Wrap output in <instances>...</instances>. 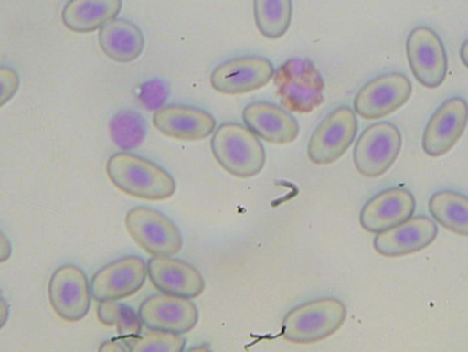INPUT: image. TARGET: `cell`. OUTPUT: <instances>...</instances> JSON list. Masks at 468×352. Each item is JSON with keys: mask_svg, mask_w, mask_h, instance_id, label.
Instances as JSON below:
<instances>
[{"mask_svg": "<svg viewBox=\"0 0 468 352\" xmlns=\"http://www.w3.org/2000/svg\"><path fill=\"white\" fill-rule=\"evenodd\" d=\"M346 318V307L340 299H315L286 313L281 334L293 345H313L335 335Z\"/></svg>", "mask_w": 468, "mask_h": 352, "instance_id": "7a4b0ae2", "label": "cell"}, {"mask_svg": "<svg viewBox=\"0 0 468 352\" xmlns=\"http://www.w3.org/2000/svg\"><path fill=\"white\" fill-rule=\"evenodd\" d=\"M8 317H10V306H8L5 299L0 296V329L7 324Z\"/></svg>", "mask_w": 468, "mask_h": 352, "instance_id": "f546056e", "label": "cell"}, {"mask_svg": "<svg viewBox=\"0 0 468 352\" xmlns=\"http://www.w3.org/2000/svg\"><path fill=\"white\" fill-rule=\"evenodd\" d=\"M410 68L417 81L429 90L441 87L448 74V55L436 30L417 27L406 44Z\"/></svg>", "mask_w": 468, "mask_h": 352, "instance_id": "9c48e42d", "label": "cell"}, {"mask_svg": "<svg viewBox=\"0 0 468 352\" xmlns=\"http://www.w3.org/2000/svg\"><path fill=\"white\" fill-rule=\"evenodd\" d=\"M125 227L132 239L153 257H173L183 249L180 228L155 208H131L125 217Z\"/></svg>", "mask_w": 468, "mask_h": 352, "instance_id": "5b68a950", "label": "cell"}, {"mask_svg": "<svg viewBox=\"0 0 468 352\" xmlns=\"http://www.w3.org/2000/svg\"><path fill=\"white\" fill-rule=\"evenodd\" d=\"M11 243L5 233L0 232V263L5 262L11 257Z\"/></svg>", "mask_w": 468, "mask_h": 352, "instance_id": "f1b7e54d", "label": "cell"}, {"mask_svg": "<svg viewBox=\"0 0 468 352\" xmlns=\"http://www.w3.org/2000/svg\"><path fill=\"white\" fill-rule=\"evenodd\" d=\"M48 298L62 320L77 323L87 317L92 302L87 274L76 265L58 268L49 279Z\"/></svg>", "mask_w": 468, "mask_h": 352, "instance_id": "30bf717a", "label": "cell"}, {"mask_svg": "<svg viewBox=\"0 0 468 352\" xmlns=\"http://www.w3.org/2000/svg\"><path fill=\"white\" fill-rule=\"evenodd\" d=\"M272 79L288 112L308 114L324 103V80L310 59L291 58L275 70Z\"/></svg>", "mask_w": 468, "mask_h": 352, "instance_id": "277c9868", "label": "cell"}, {"mask_svg": "<svg viewBox=\"0 0 468 352\" xmlns=\"http://www.w3.org/2000/svg\"><path fill=\"white\" fill-rule=\"evenodd\" d=\"M147 276V263L143 258L136 255L120 258L93 274L92 298L99 304L129 298L142 290Z\"/></svg>", "mask_w": 468, "mask_h": 352, "instance_id": "7c38bea8", "label": "cell"}, {"mask_svg": "<svg viewBox=\"0 0 468 352\" xmlns=\"http://www.w3.org/2000/svg\"><path fill=\"white\" fill-rule=\"evenodd\" d=\"M417 200L409 189L392 187L374 195L360 211V225L370 233H381L414 216Z\"/></svg>", "mask_w": 468, "mask_h": 352, "instance_id": "9a60e30c", "label": "cell"}, {"mask_svg": "<svg viewBox=\"0 0 468 352\" xmlns=\"http://www.w3.org/2000/svg\"><path fill=\"white\" fill-rule=\"evenodd\" d=\"M292 0H253V18L264 37L277 40L286 35L292 24Z\"/></svg>", "mask_w": 468, "mask_h": 352, "instance_id": "603a6c76", "label": "cell"}, {"mask_svg": "<svg viewBox=\"0 0 468 352\" xmlns=\"http://www.w3.org/2000/svg\"><path fill=\"white\" fill-rule=\"evenodd\" d=\"M154 126L165 136L183 142H199L216 132L213 114L186 104H167L154 112Z\"/></svg>", "mask_w": 468, "mask_h": 352, "instance_id": "2e32d148", "label": "cell"}, {"mask_svg": "<svg viewBox=\"0 0 468 352\" xmlns=\"http://www.w3.org/2000/svg\"><path fill=\"white\" fill-rule=\"evenodd\" d=\"M148 277L156 290L166 295L195 299L206 284L200 272L186 261L172 257H153L147 262Z\"/></svg>", "mask_w": 468, "mask_h": 352, "instance_id": "ac0fdd59", "label": "cell"}, {"mask_svg": "<svg viewBox=\"0 0 468 352\" xmlns=\"http://www.w3.org/2000/svg\"><path fill=\"white\" fill-rule=\"evenodd\" d=\"M468 125V103L461 96L447 99L426 123L422 148L426 155L439 158L450 153Z\"/></svg>", "mask_w": 468, "mask_h": 352, "instance_id": "4fadbf2b", "label": "cell"}, {"mask_svg": "<svg viewBox=\"0 0 468 352\" xmlns=\"http://www.w3.org/2000/svg\"><path fill=\"white\" fill-rule=\"evenodd\" d=\"M242 121L256 136L271 144H289L299 137L296 118L288 110L270 101H252L245 106Z\"/></svg>", "mask_w": 468, "mask_h": 352, "instance_id": "d6986e66", "label": "cell"}, {"mask_svg": "<svg viewBox=\"0 0 468 352\" xmlns=\"http://www.w3.org/2000/svg\"><path fill=\"white\" fill-rule=\"evenodd\" d=\"M125 339V337H123ZM128 351H184L186 339L169 332L150 331L140 336L125 339Z\"/></svg>", "mask_w": 468, "mask_h": 352, "instance_id": "484cf974", "label": "cell"}, {"mask_svg": "<svg viewBox=\"0 0 468 352\" xmlns=\"http://www.w3.org/2000/svg\"><path fill=\"white\" fill-rule=\"evenodd\" d=\"M98 318L103 325L115 326L120 337L131 339L142 335L143 323L139 313L136 315L128 304H118V301L101 302Z\"/></svg>", "mask_w": 468, "mask_h": 352, "instance_id": "d4e9b609", "label": "cell"}, {"mask_svg": "<svg viewBox=\"0 0 468 352\" xmlns=\"http://www.w3.org/2000/svg\"><path fill=\"white\" fill-rule=\"evenodd\" d=\"M461 59L463 65L468 69V38L463 41L461 47Z\"/></svg>", "mask_w": 468, "mask_h": 352, "instance_id": "4dcf8cb0", "label": "cell"}, {"mask_svg": "<svg viewBox=\"0 0 468 352\" xmlns=\"http://www.w3.org/2000/svg\"><path fill=\"white\" fill-rule=\"evenodd\" d=\"M110 136L117 147L132 151L140 147L147 136V123L140 112L121 110L110 121Z\"/></svg>", "mask_w": 468, "mask_h": 352, "instance_id": "cb8c5ba5", "label": "cell"}, {"mask_svg": "<svg viewBox=\"0 0 468 352\" xmlns=\"http://www.w3.org/2000/svg\"><path fill=\"white\" fill-rule=\"evenodd\" d=\"M211 150L217 162L229 175L250 178L266 165V151L259 137L241 123H222L214 132Z\"/></svg>", "mask_w": 468, "mask_h": 352, "instance_id": "3957f363", "label": "cell"}, {"mask_svg": "<svg viewBox=\"0 0 468 352\" xmlns=\"http://www.w3.org/2000/svg\"><path fill=\"white\" fill-rule=\"evenodd\" d=\"M21 80L16 70L10 66H0V107L11 101L18 92Z\"/></svg>", "mask_w": 468, "mask_h": 352, "instance_id": "83f0119b", "label": "cell"}, {"mask_svg": "<svg viewBox=\"0 0 468 352\" xmlns=\"http://www.w3.org/2000/svg\"><path fill=\"white\" fill-rule=\"evenodd\" d=\"M167 96H169L167 85L159 80H153V81L142 85L139 98L148 110H158L164 106Z\"/></svg>", "mask_w": 468, "mask_h": 352, "instance_id": "4316f807", "label": "cell"}, {"mask_svg": "<svg viewBox=\"0 0 468 352\" xmlns=\"http://www.w3.org/2000/svg\"><path fill=\"white\" fill-rule=\"evenodd\" d=\"M439 236L436 221L426 216H412L403 224L377 233L374 249L382 257L399 258L428 249Z\"/></svg>", "mask_w": 468, "mask_h": 352, "instance_id": "e0dca14e", "label": "cell"}, {"mask_svg": "<svg viewBox=\"0 0 468 352\" xmlns=\"http://www.w3.org/2000/svg\"><path fill=\"white\" fill-rule=\"evenodd\" d=\"M143 325L150 331L184 335L199 321V310L191 299L173 295H153L139 307Z\"/></svg>", "mask_w": 468, "mask_h": 352, "instance_id": "5bb4252c", "label": "cell"}, {"mask_svg": "<svg viewBox=\"0 0 468 352\" xmlns=\"http://www.w3.org/2000/svg\"><path fill=\"white\" fill-rule=\"evenodd\" d=\"M356 112L348 106L337 107L326 115L311 134L308 158L315 165H332L351 147L357 134Z\"/></svg>", "mask_w": 468, "mask_h": 352, "instance_id": "52a82bcc", "label": "cell"}, {"mask_svg": "<svg viewBox=\"0 0 468 352\" xmlns=\"http://www.w3.org/2000/svg\"><path fill=\"white\" fill-rule=\"evenodd\" d=\"M429 211L445 229L468 238L467 195L451 189L436 192L429 200Z\"/></svg>", "mask_w": 468, "mask_h": 352, "instance_id": "7402d4cb", "label": "cell"}, {"mask_svg": "<svg viewBox=\"0 0 468 352\" xmlns=\"http://www.w3.org/2000/svg\"><path fill=\"white\" fill-rule=\"evenodd\" d=\"M107 176L120 191L145 200H166L175 195L176 180L164 167L136 154L122 151L107 161Z\"/></svg>", "mask_w": 468, "mask_h": 352, "instance_id": "6da1fadb", "label": "cell"}, {"mask_svg": "<svg viewBox=\"0 0 468 352\" xmlns=\"http://www.w3.org/2000/svg\"><path fill=\"white\" fill-rule=\"evenodd\" d=\"M403 137L392 123H377L366 128L355 144L354 164L367 178L384 176L399 158Z\"/></svg>", "mask_w": 468, "mask_h": 352, "instance_id": "8992f818", "label": "cell"}, {"mask_svg": "<svg viewBox=\"0 0 468 352\" xmlns=\"http://www.w3.org/2000/svg\"><path fill=\"white\" fill-rule=\"evenodd\" d=\"M412 82L403 73H385L366 82L355 96V112L365 120H381L410 101Z\"/></svg>", "mask_w": 468, "mask_h": 352, "instance_id": "ba28073f", "label": "cell"}, {"mask_svg": "<svg viewBox=\"0 0 468 352\" xmlns=\"http://www.w3.org/2000/svg\"><path fill=\"white\" fill-rule=\"evenodd\" d=\"M122 0H69L62 10V22L74 33H92L117 18Z\"/></svg>", "mask_w": 468, "mask_h": 352, "instance_id": "44dd1931", "label": "cell"}, {"mask_svg": "<svg viewBox=\"0 0 468 352\" xmlns=\"http://www.w3.org/2000/svg\"><path fill=\"white\" fill-rule=\"evenodd\" d=\"M274 65L259 55H242L225 60L214 69L211 87L225 95H241L261 90L274 77Z\"/></svg>", "mask_w": 468, "mask_h": 352, "instance_id": "8fae6325", "label": "cell"}, {"mask_svg": "<svg viewBox=\"0 0 468 352\" xmlns=\"http://www.w3.org/2000/svg\"><path fill=\"white\" fill-rule=\"evenodd\" d=\"M99 46L107 58L118 63H129L144 51L145 38L133 22L114 18L99 29Z\"/></svg>", "mask_w": 468, "mask_h": 352, "instance_id": "ffe728a7", "label": "cell"}]
</instances>
